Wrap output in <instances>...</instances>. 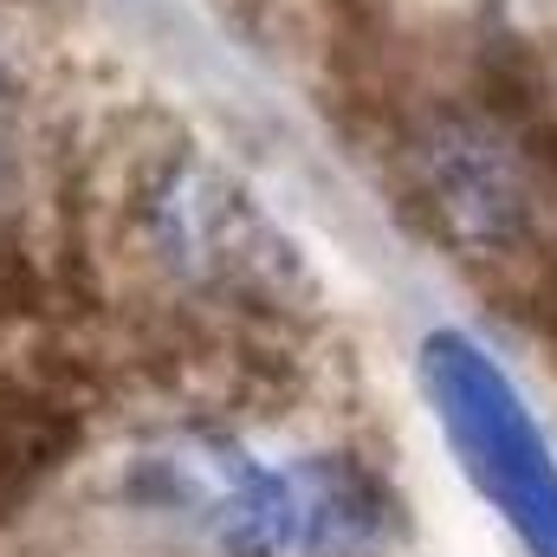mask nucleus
Wrapping results in <instances>:
<instances>
[{
    "mask_svg": "<svg viewBox=\"0 0 557 557\" xmlns=\"http://www.w3.org/2000/svg\"><path fill=\"white\" fill-rule=\"evenodd\" d=\"M13 143H20V85L0 59V195L13 188Z\"/></svg>",
    "mask_w": 557,
    "mask_h": 557,
    "instance_id": "423d86ee",
    "label": "nucleus"
},
{
    "mask_svg": "<svg viewBox=\"0 0 557 557\" xmlns=\"http://www.w3.org/2000/svg\"><path fill=\"white\" fill-rule=\"evenodd\" d=\"M143 240L188 285L267 298V305H285V292H305V267H298L292 240L253 208V195L240 182H227L201 156H169L149 175Z\"/></svg>",
    "mask_w": 557,
    "mask_h": 557,
    "instance_id": "7ed1b4c3",
    "label": "nucleus"
},
{
    "mask_svg": "<svg viewBox=\"0 0 557 557\" xmlns=\"http://www.w3.org/2000/svg\"><path fill=\"white\" fill-rule=\"evenodd\" d=\"M421 389L447 428L454 460L473 493L499 506L532 557H557V454L519 403L512 376L460 331H434L421 344Z\"/></svg>",
    "mask_w": 557,
    "mask_h": 557,
    "instance_id": "f03ea898",
    "label": "nucleus"
},
{
    "mask_svg": "<svg viewBox=\"0 0 557 557\" xmlns=\"http://www.w3.org/2000/svg\"><path fill=\"white\" fill-rule=\"evenodd\" d=\"M85 416L39 383H7L0 389V519L20 512L72 454H78Z\"/></svg>",
    "mask_w": 557,
    "mask_h": 557,
    "instance_id": "39448f33",
    "label": "nucleus"
},
{
    "mask_svg": "<svg viewBox=\"0 0 557 557\" xmlns=\"http://www.w3.org/2000/svg\"><path fill=\"white\" fill-rule=\"evenodd\" d=\"M532 169L539 162L519 149V137L486 111H441L409 143V182L428 227L480 267H506L532 247Z\"/></svg>",
    "mask_w": 557,
    "mask_h": 557,
    "instance_id": "20e7f679",
    "label": "nucleus"
},
{
    "mask_svg": "<svg viewBox=\"0 0 557 557\" xmlns=\"http://www.w3.org/2000/svg\"><path fill=\"white\" fill-rule=\"evenodd\" d=\"M162 480L208 512L227 557H357L389 532V493L350 454L253 467L221 447H188L169 454Z\"/></svg>",
    "mask_w": 557,
    "mask_h": 557,
    "instance_id": "f257e3e1",
    "label": "nucleus"
}]
</instances>
